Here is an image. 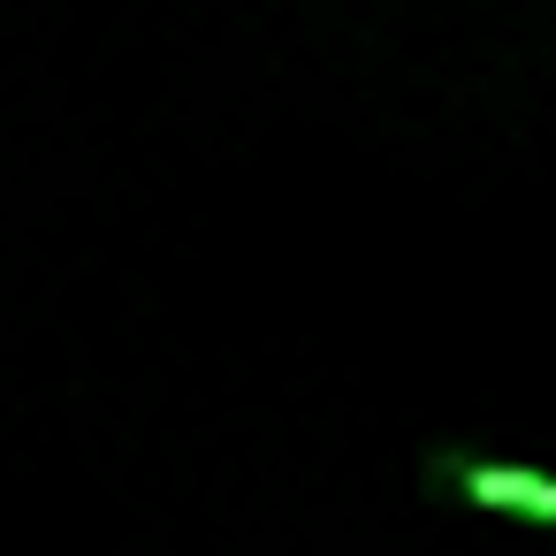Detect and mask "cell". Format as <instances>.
Returning a JSON list of instances; mask_svg holds the SVG:
<instances>
[{"instance_id":"cell-1","label":"cell","mask_w":556,"mask_h":556,"mask_svg":"<svg viewBox=\"0 0 556 556\" xmlns=\"http://www.w3.org/2000/svg\"><path fill=\"white\" fill-rule=\"evenodd\" d=\"M427 480L472 510L495 518H526V526H556V472L541 465H503V457H465V450H434Z\"/></svg>"}]
</instances>
